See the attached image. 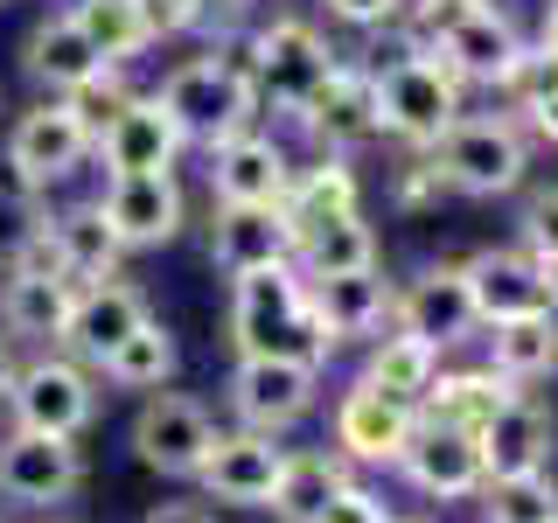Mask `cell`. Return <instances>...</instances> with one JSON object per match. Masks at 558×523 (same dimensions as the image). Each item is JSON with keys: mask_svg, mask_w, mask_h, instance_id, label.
Returning a JSON list of instances; mask_svg holds the SVG:
<instances>
[{"mask_svg": "<svg viewBox=\"0 0 558 523\" xmlns=\"http://www.w3.org/2000/svg\"><path fill=\"white\" fill-rule=\"evenodd\" d=\"M342 57L322 42V28L314 22H293V14H279V22L252 28V84H258V105H272V112L301 119L307 98L328 84V70Z\"/></svg>", "mask_w": 558, "mask_h": 523, "instance_id": "6", "label": "cell"}, {"mask_svg": "<svg viewBox=\"0 0 558 523\" xmlns=\"http://www.w3.org/2000/svg\"><path fill=\"white\" fill-rule=\"evenodd\" d=\"M398 475H405V482L418 488V496H433V502H468V496H482L488 467H482L475 433H461V426H433V418H418V426H412V440H405V453H398Z\"/></svg>", "mask_w": 558, "mask_h": 523, "instance_id": "15", "label": "cell"}, {"mask_svg": "<svg viewBox=\"0 0 558 523\" xmlns=\"http://www.w3.org/2000/svg\"><path fill=\"white\" fill-rule=\"evenodd\" d=\"M70 301H77V279H63L57 266L43 258H28V266H14L0 279V336L8 342H63V321H70Z\"/></svg>", "mask_w": 558, "mask_h": 523, "instance_id": "19", "label": "cell"}, {"mask_svg": "<svg viewBox=\"0 0 558 523\" xmlns=\"http://www.w3.org/2000/svg\"><path fill=\"white\" fill-rule=\"evenodd\" d=\"M391 328H405V336H418V342H433L447 356L453 342H468L475 336V301H468V272L461 266H426L412 279L405 293L391 301Z\"/></svg>", "mask_w": 558, "mask_h": 523, "instance_id": "18", "label": "cell"}, {"mask_svg": "<svg viewBox=\"0 0 558 523\" xmlns=\"http://www.w3.org/2000/svg\"><path fill=\"white\" fill-rule=\"evenodd\" d=\"M517 244L537 266L558 258V188H531V203H523V217H517Z\"/></svg>", "mask_w": 558, "mask_h": 523, "instance_id": "41", "label": "cell"}, {"mask_svg": "<svg viewBox=\"0 0 558 523\" xmlns=\"http://www.w3.org/2000/svg\"><path fill=\"white\" fill-rule=\"evenodd\" d=\"M126 440H133V461L140 467L174 475V482H196L203 453H209V440H217V418H209L196 398H182V391H147V398H140V412H133Z\"/></svg>", "mask_w": 558, "mask_h": 523, "instance_id": "8", "label": "cell"}, {"mask_svg": "<svg viewBox=\"0 0 558 523\" xmlns=\"http://www.w3.org/2000/svg\"><path fill=\"white\" fill-rule=\"evenodd\" d=\"M551 440H558L551 412L537 405V398H523V391H517V398H510V405H502L496 418H482V433H475L488 482H510V475H545Z\"/></svg>", "mask_w": 558, "mask_h": 523, "instance_id": "23", "label": "cell"}, {"mask_svg": "<svg viewBox=\"0 0 558 523\" xmlns=\"http://www.w3.org/2000/svg\"><path fill=\"white\" fill-rule=\"evenodd\" d=\"M0 8H8V0H0Z\"/></svg>", "mask_w": 558, "mask_h": 523, "instance_id": "49", "label": "cell"}, {"mask_svg": "<svg viewBox=\"0 0 558 523\" xmlns=\"http://www.w3.org/2000/svg\"><path fill=\"white\" fill-rule=\"evenodd\" d=\"M545 279H551V307H558V258H551V266H545Z\"/></svg>", "mask_w": 558, "mask_h": 523, "instance_id": "48", "label": "cell"}, {"mask_svg": "<svg viewBox=\"0 0 558 523\" xmlns=\"http://www.w3.org/2000/svg\"><path fill=\"white\" fill-rule=\"evenodd\" d=\"M140 321H147V293L140 287H126L119 272L112 279H84L77 301H70V321H63V356H77V363L98 370Z\"/></svg>", "mask_w": 558, "mask_h": 523, "instance_id": "17", "label": "cell"}, {"mask_svg": "<svg viewBox=\"0 0 558 523\" xmlns=\"http://www.w3.org/2000/svg\"><path fill=\"white\" fill-rule=\"evenodd\" d=\"M482 516L488 523H558V488H551V475L482 482Z\"/></svg>", "mask_w": 558, "mask_h": 523, "instance_id": "37", "label": "cell"}, {"mask_svg": "<svg viewBox=\"0 0 558 523\" xmlns=\"http://www.w3.org/2000/svg\"><path fill=\"white\" fill-rule=\"evenodd\" d=\"M0 154L49 188V182H70V174L92 161L98 139H92V126H84L77 112H70V98H43L35 112H22L8 126V147H0Z\"/></svg>", "mask_w": 558, "mask_h": 523, "instance_id": "13", "label": "cell"}, {"mask_svg": "<svg viewBox=\"0 0 558 523\" xmlns=\"http://www.w3.org/2000/svg\"><path fill=\"white\" fill-rule=\"evenodd\" d=\"M287 182H293V154L258 126L209 147V188H217V203H279Z\"/></svg>", "mask_w": 558, "mask_h": 523, "instance_id": "21", "label": "cell"}, {"mask_svg": "<svg viewBox=\"0 0 558 523\" xmlns=\"http://www.w3.org/2000/svg\"><path fill=\"white\" fill-rule=\"evenodd\" d=\"M0 405H8V426H28V433H57V440H77V433L98 418V377H92V363L43 349V356L14 363L8 398H0Z\"/></svg>", "mask_w": 558, "mask_h": 523, "instance_id": "4", "label": "cell"}, {"mask_svg": "<svg viewBox=\"0 0 558 523\" xmlns=\"http://www.w3.org/2000/svg\"><path fill=\"white\" fill-rule=\"evenodd\" d=\"M189 139H182V126L168 119V105L161 98H133L126 112L112 119V126L98 133V161H105V174H161V168H174V154H182Z\"/></svg>", "mask_w": 558, "mask_h": 523, "instance_id": "22", "label": "cell"}, {"mask_svg": "<svg viewBox=\"0 0 558 523\" xmlns=\"http://www.w3.org/2000/svg\"><path fill=\"white\" fill-rule=\"evenodd\" d=\"M98 377L119 384V391H168V377H174V336H168V321H154V314H147V321H140L133 336L98 363Z\"/></svg>", "mask_w": 558, "mask_h": 523, "instance_id": "35", "label": "cell"}, {"mask_svg": "<svg viewBox=\"0 0 558 523\" xmlns=\"http://www.w3.org/2000/svg\"><path fill=\"white\" fill-rule=\"evenodd\" d=\"M461 272H468V301H475L482 328L551 307V279H545V266H537L523 244H488V252H475Z\"/></svg>", "mask_w": 558, "mask_h": 523, "instance_id": "16", "label": "cell"}, {"mask_svg": "<svg viewBox=\"0 0 558 523\" xmlns=\"http://www.w3.org/2000/svg\"><path fill=\"white\" fill-rule=\"evenodd\" d=\"M447 196H453V188H447L440 161H433L426 147H412V161L391 174V203H398V209H412V217H418V209H440Z\"/></svg>", "mask_w": 558, "mask_h": 523, "instance_id": "40", "label": "cell"}, {"mask_svg": "<svg viewBox=\"0 0 558 523\" xmlns=\"http://www.w3.org/2000/svg\"><path fill=\"white\" fill-rule=\"evenodd\" d=\"M349 209H363V174L349 168V154H322V161L293 168L287 196H279V217H287L293 238L328 223V217H349Z\"/></svg>", "mask_w": 558, "mask_h": 523, "instance_id": "27", "label": "cell"}, {"mask_svg": "<svg viewBox=\"0 0 558 523\" xmlns=\"http://www.w3.org/2000/svg\"><path fill=\"white\" fill-rule=\"evenodd\" d=\"M231 349L238 356H293V363H314V370L336 356V336L314 314L293 258L231 279Z\"/></svg>", "mask_w": 558, "mask_h": 523, "instance_id": "1", "label": "cell"}, {"mask_svg": "<svg viewBox=\"0 0 558 523\" xmlns=\"http://www.w3.org/2000/svg\"><path fill=\"white\" fill-rule=\"evenodd\" d=\"M426 154L440 161L453 196H510L531 174V147H523L517 119H502V112H461Z\"/></svg>", "mask_w": 558, "mask_h": 523, "instance_id": "3", "label": "cell"}, {"mask_svg": "<svg viewBox=\"0 0 558 523\" xmlns=\"http://www.w3.org/2000/svg\"><path fill=\"white\" fill-rule=\"evenodd\" d=\"M168 105V119L182 126L189 147H223V139H238L244 126L258 119V92H252V77L244 70H231L209 49V57H189V63H174L168 70V84L154 92Z\"/></svg>", "mask_w": 558, "mask_h": 523, "instance_id": "2", "label": "cell"}, {"mask_svg": "<svg viewBox=\"0 0 558 523\" xmlns=\"http://www.w3.org/2000/svg\"><path fill=\"white\" fill-rule=\"evenodd\" d=\"M502 98H510V112H531V105H545L551 92H558V49H545V42H523V57L510 63V77L496 84Z\"/></svg>", "mask_w": 558, "mask_h": 523, "instance_id": "38", "label": "cell"}, {"mask_svg": "<svg viewBox=\"0 0 558 523\" xmlns=\"http://www.w3.org/2000/svg\"><path fill=\"white\" fill-rule=\"evenodd\" d=\"M105 223H112V238L126 244V252H154V244H174L189 223V196L182 182H174V168L161 174H105Z\"/></svg>", "mask_w": 558, "mask_h": 523, "instance_id": "10", "label": "cell"}, {"mask_svg": "<svg viewBox=\"0 0 558 523\" xmlns=\"http://www.w3.org/2000/svg\"><path fill=\"white\" fill-rule=\"evenodd\" d=\"M49 188L35 182L28 168H14L8 154H0V272L28 266V258H43V223H49Z\"/></svg>", "mask_w": 558, "mask_h": 523, "instance_id": "31", "label": "cell"}, {"mask_svg": "<svg viewBox=\"0 0 558 523\" xmlns=\"http://www.w3.org/2000/svg\"><path fill=\"white\" fill-rule=\"evenodd\" d=\"M22 63H28V77L43 84L49 98H70V92H84V84L105 70V57L92 42H84V28L70 22V14H49V22H35L28 28V42H22Z\"/></svg>", "mask_w": 558, "mask_h": 523, "instance_id": "28", "label": "cell"}, {"mask_svg": "<svg viewBox=\"0 0 558 523\" xmlns=\"http://www.w3.org/2000/svg\"><path fill=\"white\" fill-rule=\"evenodd\" d=\"M314 523H398V516L384 510V502H377V496H371L363 482H349V488H342V496L328 502V510L314 516Z\"/></svg>", "mask_w": 558, "mask_h": 523, "instance_id": "42", "label": "cell"}, {"mask_svg": "<svg viewBox=\"0 0 558 523\" xmlns=\"http://www.w3.org/2000/svg\"><path fill=\"white\" fill-rule=\"evenodd\" d=\"M223 398H231L238 426L287 433V426H301V418L314 412V398H322V370H314V363H293V356H238Z\"/></svg>", "mask_w": 558, "mask_h": 523, "instance_id": "7", "label": "cell"}, {"mask_svg": "<svg viewBox=\"0 0 558 523\" xmlns=\"http://www.w3.org/2000/svg\"><path fill=\"white\" fill-rule=\"evenodd\" d=\"M363 377L377 384L384 398H398V405L418 412V398L433 391V377H440V349L405 336V328H391V336H371V356H363Z\"/></svg>", "mask_w": 558, "mask_h": 523, "instance_id": "34", "label": "cell"}, {"mask_svg": "<svg viewBox=\"0 0 558 523\" xmlns=\"http://www.w3.org/2000/svg\"><path fill=\"white\" fill-rule=\"evenodd\" d=\"M523 384L496 377L482 363V370H440L433 377V391L418 398V418H433V426H461V433H482V418H496Z\"/></svg>", "mask_w": 558, "mask_h": 523, "instance_id": "29", "label": "cell"}, {"mask_svg": "<svg viewBox=\"0 0 558 523\" xmlns=\"http://www.w3.org/2000/svg\"><path fill=\"white\" fill-rule=\"evenodd\" d=\"M133 98H140V92H133V84H126V77H119V63H105V70H98V77H92V84H84V92H70V112H77V119H84V126H92V139H98V133H105V126H112V119H119V112H126V105H133Z\"/></svg>", "mask_w": 558, "mask_h": 523, "instance_id": "39", "label": "cell"}, {"mask_svg": "<svg viewBox=\"0 0 558 523\" xmlns=\"http://www.w3.org/2000/svg\"><path fill=\"white\" fill-rule=\"evenodd\" d=\"M43 252H49V266L63 279L84 287V279H112L119 258H126V244L112 238V223H105L98 203H70V209H57V217L43 223Z\"/></svg>", "mask_w": 558, "mask_h": 523, "instance_id": "24", "label": "cell"}, {"mask_svg": "<svg viewBox=\"0 0 558 523\" xmlns=\"http://www.w3.org/2000/svg\"><path fill=\"white\" fill-rule=\"evenodd\" d=\"M293 266H301V279L363 272V266H377V231L363 223V209H349V217H328V223H314V231L293 238Z\"/></svg>", "mask_w": 558, "mask_h": 523, "instance_id": "33", "label": "cell"}, {"mask_svg": "<svg viewBox=\"0 0 558 523\" xmlns=\"http://www.w3.org/2000/svg\"><path fill=\"white\" fill-rule=\"evenodd\" d=\"M8 377H14V349H8V336H0V398H8Z\"/></svg>", "mask_w": 558, "mask_h": 523, "instance_id": "46", "label": "cell"}, {"mask_svg": "<svg viewBox=\"0 0 558 523\" xmlns=\"http://www.w3.org/2000/svg\"><path fill=\"white\" fill-rule=\"evenodd\" d=\"M342 488H349V461H342V453H293L287 447V467H279V488H272L266 510L279 523H314Z\"/></svg>", "mask_w": 558, "mask_h": 523, "instance_id": "32", "label": "cell"}, {"mask_svg": "<svg viewBox=\"0 0 558 523\" xmlns=\"http://www.w3.org/2000/svg\"><path fill=\"white\" fill-rule=\"evenodd\" d=\"M322 8L336 14V22H349V28H391L405 0H322Z\"/></svg>", "mask_w": 558, "mask_h": 523, "instance_id": "43", "label": "cell"}, {"mask_svg": "<svg viewBox=\"0 0 558 523\" xmlns=\"http://www.w3.org/2000/svg\"><path fill=\"white\" fill-rule=\"evenodd\" d=\"M412 426H418V412L398 405V398H384L371 377L349 384V391L336 398V418H328L336 453H342V461H363V467H398V453H405Z\"/></svg>", "mask_w": 558, "mask_h": 523, "instance_id": "14", "label": "cell"}, {"mask_svg": "<svg viewBox=\"0 0 558 523\" xmlns=\"http://www.w3.org/2000/svg\"><path fill=\"white\" fill-rule=\"evenodd\" d=\"M488 370L510 377V384H537L558 370V307L517 314V321L488 328Z\"/></svg>", "mask_w": 558, "mask_h": 523, "instance_id": "30", "label": "cell"}, {"mask_svg": "<svg viewBox=\"0 0 558 523\" xmlns=\"http://www.w3.org/2000/svg\"><path fill=\"white\" fill-rule=\"evenodd\" d=\"M537 42H545V49H558V0L545 8V35H537Z\"/></svg>", "mask_w": 558, "mask_h": 523, "instance_id": "47", "label": "cell"}, {"mask_svg": "<svg viewBox=\"0 0 558 523\" xmlns=\"http://www.w3.org/2000/svg\"><path fill=\"white\" fill-rule=\"evenodd\" d=\"M209 258H217L223 279L258 272V266H287V258H293V231H287V217H279V203H217Z\"/></svg>", "mask_w": 558, "mask_h": 523, "instance_id": "20", "label": "cell"}, {"mask_svg": "<svg viewBox=\"0 0 558 523\" xmlns=\"http://www.w3.org/2000/svg\"><path fill=\"white\" fill-rule=\"evenodd\" d=\"M301 126H307V139H314L322 154H349V147H371V139H384L377 70H363V63H336V70H328V84L307 98Z\"/></svg>", "mask_w": 558, "mask_h": 523, "instance_id": "12", "label": "cell"}, {"mask_svg": "<svg viewBox=\"0 0 558 523\" xmlns=\"http://www.w3.org/2000/svg\"><path fill=\"white\" fill-rule=\"evenodd\" d=\"M307 301L314 314L328 321V336L342 342H371L384 321H391V301L398 293L377 279V266H363V272H336V279H307Z\"/></svg>", "mask_w": 558, "mask_h": 523, "instance_id": "25", "label": "cell"}, {"mask_svg": "<svg viewBox=\"0 0 558 523\" xmlns=\"http://www.w3.org/2000/svg\"><path fill=\"white\" fill-rule=\"evenodd\" d=\"M461 92L468 84L447 70V57H412V49H398V57L377 70L384 133L405 139V147H433V139L461 119Z\"/></svg>", "mask_w": 558, "mask_h": 523, "instance_id": "5", "label": "cell"}, {"mask_svg": "<svg viewBox=\"0 0 558 523\" xmlns=\"http://www.w3.org/2000/svg\"><path fill=\"white\" fill-rule=\"evenodd\" d=\"M279 467H287V447H279V433H217L196 467L203 496L209 502H238V510H266L272 488H279Z\"/></svg>", "mask_w": 558, "mask_h": 523, "instance_id": "11", "label": "cell"}, {"mask_svg": "<svg viewBox=\"0 0 558 523\" xmlns=\"http://www.w3.org/2000/svg\"><path fill=\"white\" fill-rule=\"evenodd\" d=\"M140 523H217V516H209L203 502H154V510L140 516Z\"/></svg>", "mask_w": 558, "mask_h": 523, "instance_id": "44", "label": "cell"}, {"mask_svg": "<svg viewBox=\"0 0 558 523\" xmlns=\"http://www.w3.org/2000/svg\"><path fill=\"white\" fill-rule=\"evenodd\" d=\"M63 14L84 28V42H92L105 63H133L140 49H147V28H140L133 0H70Z\"/></svg>", "mask_w": 558, "mask_h": 523, "instance_id": "36", "label": "cell"}, {"mask_svg": "<svg viewBox=\"0 0 558 523\" xmlns=\"http://www.w3.org/2000/svg\"><path fill=\"white\" fill-rule=\"evenodd\" d=\"M523 119H531V126H537V139H551V147H558V92H551L545 105H531V112H523Z\"/></svg>", "mask_w": 558, "mask_h": 523, "instance_id": "45", "label": "cell"}, {"mask_svg": "<svg viewBox=\"0 0 558 523\" xmlns=\"http://www.w3.org/2000/svg\"><path fill=\"white\" fill-rule=\"evenodd\" d=\"M440 57H447V70L461 84H488V92H496V84L510 77V63L523 57V35H517V22L502 8H488V0H482V8L440 42Z\"/></svg>", "mask_w": 558, "mask_h": 523, "instance_id": "26", "label": "cell"}, {"mask_svg": "<svg viewBox=\"0 0 558 523\" xmlns=\"http://www.w3.org/2000/svg\"><path fill=\"white\" fill-rule=\"evenodd\" d=\"M84 488V453L77 440H57V433H28L8 426L0 433V496L14 510H57Z\"/></svg>", "mask_w": 558, "mask_h": 523, "instance_id": "9", "label": "cell"}]
</instances>
